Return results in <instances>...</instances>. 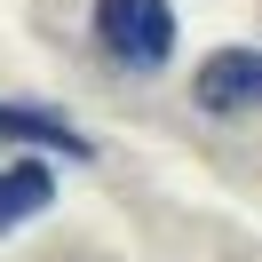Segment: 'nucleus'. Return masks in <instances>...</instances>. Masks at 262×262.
<instances>
[{"label": "nucleus", "mask_w": 262, "mask_h": 262, "mask_svg": "<svg viewBox=\"0 0 262 262\" xmlns=\"http://www.w3.org/2000/svg\"><path fill=\"white\" fill-rule=\"evenodd\" d=\"M96 40H103L112 64L159 72L175 56V8L167 0H96Z\"/></svg>", "instance_id": "obj_1"}, {"label": "nucleus", "mask_w": 262, "mask_h": 262, "mask_svg": "<svg viewBox=\"0 0 262 262\" xmlns=\"http://www.w3.org/2000/svg\"><path fill=\"white\" fill-rule=\"evenodd\" d=\"M191 96H199V112H214V119L262 112V56H254V48H214L207 64H199Z\"/></svg>", "instance_id": "obj_2"}, {"label": "nucleus", "mask_w": 262, "mask_h": 262, "mask_svg": "<svg viewBox=\"0 0 262 262\" xmlns=\"http://www.w3.org/2000/svg\"><path fill=\"white\" fill-rule=\"evenodd\" d=\"M0 143H32V151H64V159H96V143H88L64 112H40V103H0Z\"/></svg>", "instance_id": "obj_3"}, {"label": "nucleus", "mask_w": 262, "mask_h": 262, "mask_svg": "<svg viewBox=\"0 0 262 262\" xmlns=\"http://www.w3.org/2000/svg\"><path fill=\"white\" fill-rule=\"evenodd\" d=\"M56 207V175L40 159H16V167H0V238L16 223H32V214H48Z\"/></svg>", "instance_id": "obj_4"}]
</instances>
